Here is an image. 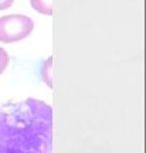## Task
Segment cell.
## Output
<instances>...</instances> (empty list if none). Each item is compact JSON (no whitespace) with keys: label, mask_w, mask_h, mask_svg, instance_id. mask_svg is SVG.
<instances>
[{"label":"cell","mask_w":146,"mask_h":153,"mask_svg":"<svg viewBox=\"0 0 146 153\" xmlns=\"http://www.w3.org/2000/svg\"><path fill=\"white\" fill-rule=\"evenodd\" d=\"M0 153H53V108L33 98L3 105Z\"/></svg>","instance_id":"obj_1"},{"label":"cell","mask_w":146,"mask_h":153,"mask_svg":"<svg viewBox=\"0 0 146 153\" xmlns=\"http://www.w3.org/2000/svg\"><path fill=\"white\" fill-rule=\"evenodd\" d=\"M34 30L33 19L24 14H9L0 17V41L16 43L28 37Z\"/></svg>","instance_id":"obj_2"},{"label":"cell","mask_w":146,"mask_h":153,"mask_svg":"<svg viewBox=\"0 0 146 153\" xmlns=\"http://www.w3.org/2000/svg\"><path fill=\"white\" fill-rule=\"evenodd\" d=\"M30 4L36 11L51 16L53 14V0H30Z\"/></svg>","instance_id":"obj_3"},{"label":"cell","mask_w":146,"mask_h":153,"mask_svg":"<svg viewBox=\"0 0 146 153\" xmlns=\"http://www.w3.org/2000/svg\"><path fill=\"white\" fill-rule=\"evenodd\" d=\"M51 67H53V58L50 57L47 62L43 65V78L44 81L47 82V85L50 88L53 87V76H51Z\"/></svg>","instance_id":"obj_4"},{"label":"cell","mask_w":146,"mask_h":153,"mask_svg":"<svg viewBox=\"0 0 146 153\" xmlns=\"http://www.w3.org/2000/svg\"><path fill=\"white\" fill-rule=\"evenodd\" d=\"M9 61H10V58H9L7 51L0 47V75L6 71V68H7V65H9Z\"/></svg>","instance_id":"obj_5"},{"label":"cell","mask_w":146,"mask_h":153,"mask_svg":"<svg viewBox=\"0 0 146 153\" xmlns=\"http://www.w3.org/2000/svg\"><path fill=\"white\" fill-rule=\"evenodd\" d=\"M13 1L14 0H0V10H6L13 6Z\"/></svg>","instance_id":"obj_6"}]
</instances>
